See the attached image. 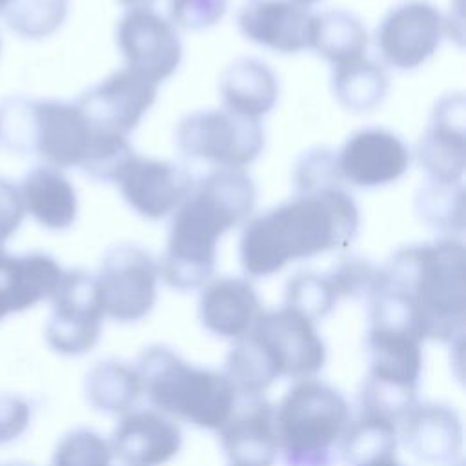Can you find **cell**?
Wrapping results in <instances>:
<instances>
[{"label": "cell", "mask_w": 466, "mask_h": 466, "mask_svg": "<svg viewBox=\"0 0 466 466\" xmlns=\"http://www.w3.org/2000/svg\"><path fill=\"white\" fill-rule=\"evenodd\" d=\"M157 98V84L124 67L84 91L75 104L98 137L127 138Z\"/></svg>", "instance_id": "cell-12"}, {"label": "cell", "mask_w": 466, "mask_h": 466, "mask_svg": "<svg viewBox=\"0 0 466 466\" xmlns=\"http://www.w3.org/2000/svg\"><path fill=\"white\" fill-rule=\"evenodd\" d=\"M116 44L126 67L157 86L175 73L182 58L175 25L153 9H127L116 25Z\"/></svg>", "instance_id": "cell-14"}, {"label": "cell", "mask_w": 466, "mask_h": 466, "mask_svg": "<svg viewBox=\"0 0 466 466\" xmlns=\"http://www.w3.org/2000/svg\"><path fill=\"white\" fill-rule=\"evenodd\" d=\"M411 155L399 135L384 127H364L353 133L335 155L344 184L379 187L400 178Z\"/></svg>", "instance_id": "cell-16"}, {"label": "cell", "mask_w": 466, "mask_h": 466, "mask_svg": "<svg viewBox=\"0 0 466 466\" xmlns=\"http://www.w3.org/2000/svg\"><path fill=\"white\" fill-rule=\"evenodd\" d=\"M62 273V266L49 253H9L0 248V322L49 300Z\"/></svg>", "instance_id": "cell-20"}, {"label": "cell", "mask_w": 466, "mask_h": 466, "mask_svg": "<svg viewBox=\"0 0 466 466\" xmlns=\"http://www.w3.org/2000/svg\"><path fill=\"white\" fill-rule=\"evenodd\" d=\"M466 251L451 237L410 244L379 268L368 297L370 322L393 326L419 340H462L466 322Z\"/></svg>", "instance_id": "cell-2"}, {"label": "cell", "mask_w": 466, "mask_h": 466, "mask_svg": "<svg viewBox=\"0 0 466 466\" xmlns=\"http://www.w3.org/2000/svg\"><path fill=\"white\" fill-rule=\"evenodd\" d=\"M397 424L373 413L360 411L350 420L339 451L348 466H360L380 455H393L397 450Z\"/></svg>", "instance_id": "cell-29"}, {"label": "cell", "mask_w": 466, "mask_h": 466, "mask_svg": "<svg viewBox=\"0 0 466 466\" xmlns=\"http://www.w3.org/2000/svg\"><path fill=\"white\" fill-rule=\"evenodd\" d=\"M262 311L258 295L249 280L222 277L211 280L198 299L202 326L213 335L238 339L249 331Z\"/></svg>", "instance_id": "cell-23"}, {"label": "cell", "mask_w": 466, "mask_h": 466, "mask_svg": "<svg viewBox=\"0 0 466 466\" xmlns=\"http://www.w3.org/2000/svg\"><path fill=\"white\" fill-rule=\"evenodd\" d=\"M350 420V404L340 391L313 377L295 380L275 408L284 464L333 466Z\"/></svg>", "instance_id": "cell-7"}, {"label": "cell", "mask_w": 466, "mask_h": 466, "mask_svg": "<svg viewBox=\"0 0 466 466\" xmlns=\"http://www.w3.org/2000/svg\"><path fill=\"white\" fill-rule=\"evenodd\" d=\"M93 129L75 102L9 96L0 102V142L56 169L80 167L93 147Z\"/></svg>", "instance_id": "cell-6"}, {"label": "cell", "mask_w": 466, "mask_h": 466, "mask_svg": "<svg viewBox=\"0 0 466 466\" xmlns=\"http://www.w3.org/2000/svg\"><path fill=\"white\" fill-rule=\"evenodd\" d=\"M326 346L315 322L291 308L260 311L231 346L226 375L237 393H264L280 377L309 379L322 370Z\"/></svg>", "instance_id": "cell-4"}, {"label": "cell", "mask_w": 466, "mask_h": 466, "mask_svg": "<svg viewBox=\"0 0 466 466\" xmlns=\"http://www.w3.org/2000/svg\"><path fill=\"white\" fill-rule=\"evenodd\" d=\"M360 466H402L397 459H395V453L393 455H380V457H375Z\"/></svg>", "instance_id": "cell-38"}, {"label": "cell", "mask_w": 466, "mask_h": 466, "mask_svg": "<svg viewBox=\"0 0 466 466\" xmlns=\"http://www.w3.org/2000/svg\"><path fill=\"white\" fill-rule=\"evenodd\" d=\"M331 86L337 100L353 113L373 111L386 96L388 75L364 56L333 66Z\"/></svg>", "instance_id": "cell-28"}, {"label": "cell", "mask_w": 466, "mask_h": 466, "mask_svg": "<svg viewBox=\"0 0 466 466\" xmlns=\"http://www.w3.org/2000/svg\"><path fill=\"white\" fill-rule=\"evenodd\" d=\"M109 446L115 457L137 466H160L182 446V431L175 419L157 410L127 411L116 424Z\"/></svg>", "instance_id": "cell-21"}, {"label": "cell", "mask_w": 466, "mask_h": 466, "mask_svg": "<svg viewBox=\"0 0 466 466\" xmlns=\"http://www.w3.org/2000/svg\"><path fill=\"white\" fill-rule=\"evenodd\" d=\"M464 109L462 93L442 96L417 144V158L435 182L457 184L462 180L466 166Z\"/></svg>", "instance_id": "cell-18"}, {"label": "cell", "mask_w": 466, "mask_h": 466, "mask_svg": "<svg viewBox=\"0 0 466 466\" xmlns=\"http://www.w3.org/2000/svg\"><path fill=\"white\" fill-rule=\"evenodd\" d=\"M0 47H2V42H0Z\"/></svg>", "instance_id": "cell-44"}, {"label": "cell", "mask_w": 466, "mask_h": 466, "mask_svg": "<svg viewBox=\"0 0 466 466\" xmlns=\"http://www.w3.org/2000/svg\"><path fill=\"white\" fill-rule=\"evenodd\" d=\"M13 0H0V15L9 7V4H11Z\"/></svg>", "instance_id": "cell-42"}, {"label": "cell", "mask_w": 466, "mask_h": 466, "mask_svg": "<svg viewBox=\"0 0 466 466\" xmlns=\"http://www.w3.org/2000/svg\"><path fill=\"white\" fill-rule=\"evenodd\" d=\"M444 20L428 0H404L382 18L375 46L382 60L395 69L422 66L441 46Z\"/></svg>", "instance_id": "cell-13"}, {"label": "cell", "mask_w": 466, "mask_h": 466, "mask_svg": "<svg viewBox=\"0 0 466 466\" xmlns=\"http://www.w3.org/2000/svg\"><path fill=\"white\" fill-rule=\"evenodd\" d=\"M11 466H22V464H11Z\"/></svg>", "instance_id": "cell-43"}, {"label": "cell", "mask_w": 466, "mask_h": 466, "mask_svg": "<svg viewBox=\"0 0 466 466\" xmlns=\"http://www.w3.org/2000/svg\"><path fill=\"white\" fill-rule=\"evenodd\" d=\"M217 431L231 466H273L279 453L275 406L264 393H238L228 420Z\"/></svg>", "instance_id": "cell-17"}, {"label": "cell", "mask_w": 466, "mask_h": 466, "mask_svg": "<svg viewBox=\"0 0 466 466\" xmlns=\"http://www.w3.org/2000/svg\"><path fill=\"white\" fill-rule=\"evenodd\" d=\"M309 47L331 66H337L366 55L368 33L364 24L350 11H322L313 15Z\"/></svg>", "instance_id": "cell-27"}, {"label": "cell", "mask_w": 466, "mask_h": 466, "mask_svg": "<svg viewBox=\"0 0 466 466\" xmlns=\"http://www.w3.org/2000/svg\"><path fill=\"white\" fill-rule=\"evenodd\" d=\"M406 450L433 466H451L462 448V424L451 406L439 402L413 404L400 419Z\"/></svg>", "instance_id": "cell-22"}, {"label": "cell", "mask_w": 466, "mask_h": 466, "mask_svg": "<svg viewBox=\"0 0 466 466\" xmlns=\"http://www.w3.org/2000/svg\"><path fill=\"white\" fill-rule=\"evenodd\" d=\"M364 346L368 375L359 397L360 411L399 424L417 402L422 340L404 329L370 322Z\"/></svg>", "instance_id": "cell-8"}, {"label": "cell", "mask_w": 466, "mask_h": 466, "mask_svg": "<svg viewBox=\"0 0 466 466\" xmlns=\"http://www.w3.org/2000/svg\"><path fill=\"white\" fill-rule=\"evenodd\" d=\"M135 368L157 411L202 430H218L238 397L226 373L193 366L162 344L146 348Z\"/></svg>", "instance_id": "cell-5"}, {"label": "cell", "mask_w": 466, "mask_h": 466, "mask_svg": "<svg viewBox=\"0 0 466 466\" xmlns=\"http://www.w3.org/2000/svg\"><path fill=\"white\" fill-rule=\"evenodd\" d=\"M113 182L124 200L147 220H158L175 211L195 184L186 167L137 153L122 164Z\"/></svg>", "instance_id": "cell-15"}, {"label": "cell", "mask_w": 466, "mask_h": 466, "mask_svg": "<svg viewBox=\"0 0 466 466\" xmlns=\"http://www.w3.org/2000/svg\"><path fill=\"white\" fill-rule=\"evenodd\" d=\"M175 138L186 160H202L215 169H242L264 149L260 122L228 109L195 111L184 116Z\"/></svg>", "instance_id": "cell-9"}, {"label": "cell", "mask_w": 466, "mask_h": 466, "mask_svg": "<svg viewBox=\"0 0 466 466\" xmlns=\"http://www.w3.org/2000/svg\"><path fill=\"white\" fill-rule=\"evenodd\" d=\"M109 441L89 428L67 431L55 448L51 466H111Z\"/></svg>", "instance_id": "cell-33"}, {"label": "cell", "mask_w": 466, "mask_h": 466, "mask_svg": "<svg viewBox=\"0 0 466 466\" xmlns=\"http://www.w3.org/2000/svg\"><path fill=\"white\" fill-rule=\"evenodd\" d=\"M289 2H293L295 5H300V7H304V9H308L309 5L317 4V2H322V0H289Z\"/></svg>", "instance_id": "cell-40"}, {"label": "cell", "mask_w": 466, "mask_h": 466, "mask_svg": "<svg viewBox=\"0 0 466 466\" xmlns=\"http://www.w3.org/2000/svg\"><path fill=\"white\" fill-rule=\"evenodd\" d=\"M24 217L25 209L18 186L0 177V248L22 226Z\"/></svg>", "instance_id": "cell-36"}, {"label": "cell", "mask_w": 466, "mask_h": 466, "mask_svg": "<svg viewBox=\"0 0 466 466\" xmlns=\"http://www.w3.org/2000/svg\"><path fill=\"white\" fill-rule=\"evenodd\" d=\"M118 2L127 9H153L151 5L155 4V0H118Z\"/></svg>", "instance_id": "cell-39"}, {"label": "cell", "mask_w": 466, "mask_h": 466, "mask_svg": "<svg viewBox=\"0 0 466 466\" xmlns=\"http://www.w3.org/2000/svg\"><path fill=\"white\" fill-rule=\"evenodd\" d=\"M18 189L25 213H29L40 226L53 231H64L76 220V191L62 169L46 164L35 166L27 171Z\"/></svg>", "instance_id": "cell-24"}, {"label": "cell", "mask_w": 466, "mask_h": 466, "mask_svg": "<svg viewBox=\"0 0 466 466\" xmlns=\"http://www.w3.org/2000/svg\"><path fill=\"white\" fill-rule=\"evenodd\" d=\"M415 209L430 228L448 233H461L464 226V189L462 182L444 184L431 180L422 186L415 198Z\"/></svg>", "instance_id": "cell-30"}, {"label": "cell", "mask_w": 466, "mask_h": 466, "mask_svg": "<svg viewBox=\"0 0 466 466\" xmlns=\"http://www.w3.org/2000/svg\"><path fill=\"white\" fill-rule=\"evenodd\" d=\"M337 299L326 273L297 271L286 284L284 306L315 322L335 308Z\"/></svg>", "instance_id": "cell-32"}, {"label": "cell", "mask_w": 466, "mask_h": 466, "mask_svg": "<svg viewBox=\"0 0 466 466\" xmlns=\"http://www.w3.org/2000/svg\"><path fill=\"white\" fill-rule=\"evenodd\" d=\"M257 187L244 169H213L173 213L158 275L175 289L204 286L217 266V242L253 211Z\"/></svg>", "instance_id": "cell-3"}, {"label": "cell", "mask_w": 466, "mask_h": 466, "mask_svg": "<svg viewBox=\"0 0 466 466\" xmlns=\"http://www.w3.org/2000/svg\"><path fill=\"white\" fill-rule=\"evenodd\" d=\"M291 200L251 218L240 235L238 257L251 279L280 271L300 258L348 248L359 231V208L328 147L306 151L293 167Z\"/></svg>", "instance_id": "cell-1"}, {"label": "cell", "mask_w": 466, "mask_h": 466, "mask_svg": "<svg viewBox=\"0 0 466 466\" xmlns=\"http://www.w3.org/2000/svg\"><path fill=\"white\" fill-rule=\"evenodd\" d=\"M84 391L87 402L104 413H127L142 395V380L137 368L107 359L96 362L86 375Z\"/></svg>", "instance_id": "cell-26"}, {"label": "cell", "mask_w": 466, "mask_h": 466, "mask_svg": "<svg viewBox=\"0 0 466 466\" xmlns=\"http://www.w3.org/2000/svg\"><path fill=\"white\" fill-rule=\"evenodd\" d=\"M31 420L29 404L16 395H0V444L11 442L25 433Z\"/></svg>", "instance_id": "cell-37"}, {"label": "cell", "mask_w": 466, "mask_h": 466, "mask_svg": "<svg viewBox=\"0 0 466 466\" xmlns=\"http://www.w3.org/2000/svg\"><path fill=\"white\" fill-rule=\"evenodd\" d=\"M240 33L279 53L309 47L313 15L289 0H244L237 13Z\"/></svg>", "instance_id": "cell-19"}, {"label": "cell", "mask_w": 466, "mask_h": 466, "mask_svg": "<svg viewBox=\"0 0 466 466\" xmlns=\"http://www.w3.org/2000/svg\"><path fill=\"white\" fill-rule=\"evenodd\" d=\"M111 466H137V464H131V462H127V461H122V459L115 457V453H113V464H111Z\"/></svg>", "instance_id": "cell-41"}, {"label": "cell", "mask_w": 466, "mask_h": 466, "mask_svg": "<svg viewBox=\"0 0 466 466\" xmlns=\"http://www.w3.org/2000/svg\"><path fill=\"white\" fill-rule=\"evenodd\" d=\"M51 313L44 337L47 346L67 357L91 351L102 333L104 304L95 275L84 269H67L51 295Z\"/></svg>", "instance_id": "cell-10"}, {"label": "cell", "mask_w": 466, "mask_h": 466, "mask_svg": "<svg viewBox=\"0 0 466 466\" xmlns=\"http://www.w3.org/2000/svg\"><path fill=\"white\" fill-rule=\"evenodd\" d=\"M67 15V0H13L2 13L5 25L22 38L55 33Z\"/></svg>", "instance_id": "cell-31"}, {"label": "cell", "mask_w": 466, "mask_h": 466, "mask_svg": "<svg viewBox=\"0 0 466 466\" xmlns=\"http://www.w3.org/2000/svg\"><path fill=\"white\" fill-rule=\"evenodd\" d=\"M104 313L118 322L144 319L157 302L158 264L142 248L118 242L111 246L95 275Z\"/></svg>", "instance_id": "cell-11"}, {"label": "cell", "mask_w": 466, "mask_h": 466, "mask_svg": "<svg viewBox=\"0 0 466 466\" xmlns=\"http://www.w3.org/2000/svg\"><path fill=\"white\" fill-rule=\"evenodd\" d=\"M224 109L258 120L273 109L279 98L275 73L257 58H238L218 80Z\"/></svg>", "instance_id": "cell-25"}, {"label": "cell", "mask_w": 466, "mask_h": 466, "mask_svg": "<svg viewBox=\"0 0 466 466\" xmlns=\"http://www.w3.org/2000/svg\"><path fill=\"white\" fill-rule=\"evenodd\" d=\"M337 297L359 299L371 295L379 279V268L360 257L339 258L326 273Z\"/></svg>", "instance_id": "cell-34"}, {"label": "cell", "mask_w": 466, "mask_h": 466, "mask_svg": "<svg viewBox=\"0 0 466 466\" xmlns=\"http://www.w3.org/2000/svg\"><path fill=\"white\" fill-rule=\"evenodd\" d=\"M226 0H169L171 24L184 29H206L217 24L226 13Z\"/></svg>", "instance_id": "cell-35"}]
</instances>
